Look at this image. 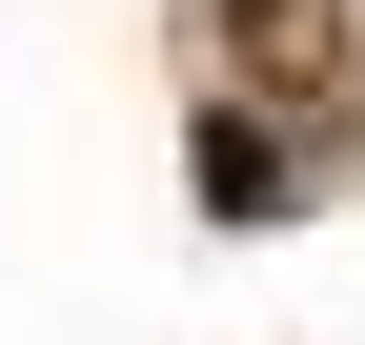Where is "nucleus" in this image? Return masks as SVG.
Wrapping results in <instances>:
<instances>
[{
	"instance_id": "nucleus-1",
	"label": "nucleus",
	"mask_w": 365,
	"mask_h": 345,
	"mask_svg": "<svg viewBox=\"0 0 365 345\" xmlns=\"http://www.w3.org/2000/svg\"><path fill=\"white\" fill-rule=\"evenodd\" d=\"M203 203L264 224V203H284V143H264V122H203Z\"/></svg>"
}]
</instances>
